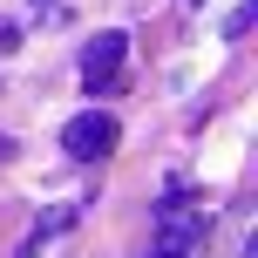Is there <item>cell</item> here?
Listing matches in <instances>:
<instances>
[{
    "instance_id": "6da1fadb",
    "label": "cell",
    "mask_w": 258,
    "mask_h": 258,
    "mask_svg": "<svg viewBox=\"0 0 258 258\" xmlns=\"http://www.w3.org/2000/svg\"><path fill=\"white\" fill-rule=\"evenodd\" d=\"M116 129H122L116 116H102V109H82V116L61 129V150L75 156V163H102V156L116 150Z\"/></svg>"
},
{
    "instance_id": "7a4b0ae2",
    "label": "cell",
    "mask_w": 258,
    "mask_h": 258,
    "mask_svg": "<svg viewBox=\"0 0 258 258\" xmlns=\"http://www.w3.org/2000/svg\"><path fill=\"white\" fill-rule=\"evenodd\" d=\"M122 54H129V34H95L89 48H82V89H122Z\"/></svg>"
},
{
    "instance_id": "3957f363",
    "label": "cell",
    "mask_w": 258,
    "mask_h": 258,
    "mask_svg": "<svg viewBox=\"0 0 258 258\" xmlns=\"http://www.w3.org/2000/svg\"><path fill=\"white\" fill-rule=\"evenodd\" d=\"M68 224H75V204H54V211H41V218H34V231H27V245L14 251V258H41V245H54V238L68 231Z\"/></svg>"
},
{
    "instance_id": "277c9868",
    "label": "cell",
    "mask_w": 258,
    "mask_h": 258,
    "mask_svg": "<svg viewBox=\"0 0 258 258\" xmlns=\"http://www.w3.org/2000/svg\"><path fill=\"white\" fill-rule=\"evenodd\" d=\"M251 21H258V0H238L231 21H224V41H245V34H251Z\"/></svg>"
},
{
    "instance_id": "5b68a950",
    "label": "cell",
    "mask_w": 258,
    "mask_h": 258,
    "mask_svg": "<svg viewBox=\"0 0 258 258\" xmlns=\"http://www.w3.org/2000/svg\"><path fill=\"white\" fill-rule=\"evenodd\" d=\"M14 48H21V27H14V21H0V54H14Z\"/></svg>"
},
{
    "instance_id": "8992f818",
    "label": "cell",
    "mask_w": 258,
    "mask_h": 258,
    "mask_svg": "<svg viewBox=\"0 0 258 258\" xmlns=\"http://www.w3.org/2000/svg\"><path fill=\"white\" fill-rule=\"evenodd\" d=\"M34 14H41V21L54 27V21H61V0H34Z\"/></svg>"
},
{
    "instance_id": "52a82bcc",
    "label": "cell",
    "mask_w": 258,
    "mask_h": 258,
    "mask_svg": "<svg viewBox=\"0 0 258 258\" xmlns=\"http://www.w3.org/2000/svg\"><path fill=\"white\" fill-rule=\"evenodd\" d=\"M150 258H190V251H170V245H163V251H150Z\"/></svg>"
},
{
    "instance_id": "ba28073f",
    "label": "cell",
    "mask_w": 258,
    "mask_h": 258,
    "mask_svg": "<svg viewBox=\"0 0 258 258\" xmlns=\"http://www.w3.org/2000/svg\"><path fill=\"white\" fill-rule=\"evenodd\" d=\"M7 156H14V143H7V136H0V163H7Z\"/></svg>"
},
{
    "instance_id": "9c48e42d",
    "label": "cell",
    "mask_w": 258,
    "mask_h": 258,
    "mask_svg": "<svg viewBox=\"0 0 258 258\" xmlns=\"http://www.w3.org/2000/svg\"><path fill=\"white\" fill-rule=\"evenodd\" d=\"M177 7H183V14H190V7H197V0H177Z\"/></svg>"
}]
</instances>
